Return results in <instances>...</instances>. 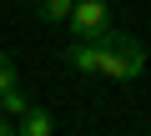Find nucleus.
<instances>
[{"instance_id": "nucleus-1", "label": "nucleus", "mask_w": 151, "mask_h": 136, "mask_svg": "<svg viewBox=\"0 0 151 136\" xmlns=\"http://www.w3.org/2000/svg\"><path fill=\"white\" fill-rule=\"evenodd\" d=\"M96 65L106 81H136L146 71V45L126 30H106V35H96Z\"/></svg>"}, {"instance_id": "nucleus-2", "label": "nucleus", "mask_w": 151, "mask_h": 136, "mask_svg": "<svg viewBox=\"0 0 151 136\" xmlns=\"http://www.w3.org/2000/svg\"><path fill=\"white\" fill-rule=\"evenodd\" d=\"M65 20H70V35H76V40H96V35L111 30V15H106L101 0H76Z\"/></svg>"}, {"instance_id": "nucleus-3", "label": "nucleus", "mask_w": 151, "mask_h": 136, "mask_svg": "<svg viewBox=\"0 0 151 136\" xmlns=\"http://www.w3.org/2000/svg\"><path fill=\"white\" fill-rule=\"evenodd\" d=\"M10 126H15V136H50V131H55V121H50L45 106H25Z\"/></svg>"}, {"instance_id": "nucleus-4", "label": "nucleus", "mask_w": 151, "mask_h": 136, "mask_svg": "<svg viewBox=\"0 0 151 136\" xmlns=\"http://www.w3.org/2000/svg\"><path fill=\"white\" fill-rule=\"evenodd\" d=\"M65 65L81 71V76H101V65H96V40H70V45H65Z\"/></svg>"}, {"instance_id": "nucleus-5", "label": "nucleus", "mask_w": 151, "mask_h": 136, "mask_svg": "<svg viewBox=\"0 0 151 136\" xmlns=\"http://www.w3.org/2000/svg\"><path fill=\"white\" fill-rule=\"evenodd\" d=\"M30 106V96L20 91V86H10V91H0V116H5V121H15L20 111Z\"/></svg>"}, {"instance_id": "nucleus-6", "label": "nucleus", "mask_w": 151, "mask_h": 136, "mask_svg": "<svg viewBox=\"0 0 151 136\" xmlns=\"http://www.w3.org/2000/svg\"><path fill=\"white\" fill-rule=\"evenodd\" d=\"M70 5H76V0H35L40 20H65V15H70Z\"/></svg>"}, {"instance_id": "nucleus-7", "label": "nucleus", "mask_w": 151, "mask_h": 136, "mask_svg": "<svg viewBox=\"0 0 151 136\" xmlns=\"http://www.w3.org/2000/svg\"><path fill=\"white\" fill-rule=\"evenodd\" d=\"M10 86H15V60L0 50V91H10Z\"/></svg>"}, {"instance_id": "nucleus-8", "label": "nucleus", "mask_w": 151, "mask_h": 136, "mask_svg": "<svg viewBox=\"0 0 151 136\" xmlns=\"http://www.w3.org/2000/svg\"><path fill=\"white\" fill-rule=\"evenodd\" d=\"M0 136H15V126H10V121H5V116H0Z\"/></svg>"}, {"instance_id": "nucleus-9", "label": "nucleus", "mask_w": 151, "mask_h": 136, "mask_svg": "<svg viewBox=\"0 0 151 136\" xmlns=\"http://www.w3.org/2000/svg\"><path fill=\"white\" fill-rule=\"evenodd\" d=\"M146 136H151V131H146Z\"/></svg>"}]
</instances>
